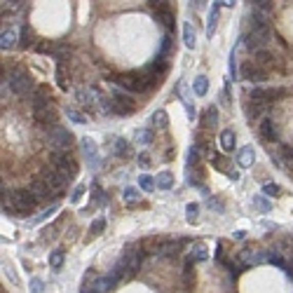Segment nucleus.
<instances>
[{"label": "nucleus", "instance_id": "obj_34", "mask_svg": "<svg viewBox=\"0 0 293 293\" xmlns=\"http://www.w3.org/2000/svg\"><path fill=\"white\" fill-rule=\"evenodd\" d=\"M50 265H52V270H61V267H64V251H52Z\"/></svg>", "mask_w": 293, "mask_h": 293}, {"label": "nucleus", "instance_id": "obj_8", "mask_svg": "<svg viewBox=\"0 0 293 293\" xmlns=\"http://www.w3.org/2000/svg\"><path fill=\"white\" fill-rule=\"evenodd\" d=\"M40 178H43L45 183H47V185H50L52 190H54V195H59V193H64V190H66V185L71 181H68L66 176H64V174L61 172H56L54 166H47V169H43V174H40Z\"/></svg>", "mask_w": 293, "mask_h": 293}, {"label": "nucleus", "instance_id": "obj_16", "mask_svg": "<svg viewBox=\"0 0 293 293\" xmlns=\"http://www.w3.org/2000/svg\"><path fill=\"white\" fill-rule=\"evenodd\" d=\"M254 162H256V150L251 148V145H244V148H239V153H237V164L242 166V169H249Z\"/></svg>", "mask_w": 293, "mask_h": 293}, {"label": "nucleus", "instance_id": "obj_25", "mask_svg": "<svg viewBox=\"0 0 293 293\" xmlns=\"http://www.w3.org/2000/svg\"><path fill=\"white\" fill-rule=\"evenodd\" d=\"M218 14H221V5L216 3L214 7H211V14H209V24H206V33H209V38L216 33V26H218Z\"/></svg>", "mask_w": 293, "mask_h": 293}, {"label": "nucleus", "instance_id": "obj_52", "mask_svg": "<svg viewBox=\"0 0 293 293\" xmlns=\"http://www.w3.org/2000/svg\"><path fill=\"white\" fill-rule=\"evenodd\" d=\"M82 195H85V185H78V190H75V193L71 195V202H73V204H78Z\"/></svg>", "mask_w": 293, "mask_h": 293}, {"label": "nucleus", "instance_id": "obj_32", "mask_svg": "<svg viewBox=\"0 0 293 293\" xmlns=\"http://www.w3.org/2000/svg\"><path fill=\"white\" fill-rule=\"evenodd\" d=\"M279 157H282V162H284V166H286L288 172H293V148H282L279 150Z\"/></svg>", "mask_w": 293, "mask_h": 293}, {"label": "nucleus", "instance_id": "obj_40", "mask_svg": "<svg viewBox=\"0 0 293 293\" xmlns=\"http://www.w3.org/2000/svg\"><path fill=\"white\" fill-rule=\"evenodd\" d=\"M52 50H54V43H47V40H43V43L35 45V52H38V54H47V56H52Z\"/></svg>", "mask_w": 293, "mask_h": 293}, {"label": "nucleus", "instance_id": "obj_2", "mask_svg": "<svg viewBox=\"0 0 293 293\" xmlns=\"http://www.w3.org/2000/svg\"><path fill=\"white\" fill-rule=\"evenodd\" d=\"M143 246L141 244H129V246H124V251H122V258L117 260V265H120L122 275H134V272H138V267H141V260H143Z\"/></svg>", "mask_w": 293, "mask_h": 293}, {"label": "nucleus", "instance_id": "obj_24", "mask_svg": "<svg viewBox=\"0 0 293 293\" xmlns=\"http://www.w3.org/2000/svg\"><path fill=\"white\" fill-rule=\"evenodd\" d=\"M56 85H59L64 92H66L68 87H71V78H68V68L64 66V64H59V68H56Z\"/></svg>", "mask_w": 293, "mask_h": 293}, {"label": "nucleus", "instance_id": "obj_29", "mask_svg": "<svg viewBox=\"0 0 293 293\" xmlns=\"http://www.w3.org/2000/svg\"><path fill=\"white\" fill-rule=\"evenodd\" d=\"M111 145H113V153H115V155H120V157H124L129 153V143L124 141V138H113Z\"/></svg>", "mask_w": 293, "mask_h": 293}, {"label": "nucleus", "instance_id": "obj_13", "mask_svg": "<svg viewBox=\"0 0 293 293\" xmlns=\"http://www.w3.org/2000/svg\"><path fill=\"white\" fill-rule=\"evenodd\" d=\"M28 190L35 195V199L38 202H43V199H50V197H54V190L47 185V183L43 181V178H38V181H33L31 185H28Z\"/></svg>", "mask_w": 293, "mask_h": 293}, {"label": "nucleus", "instance_id": "obj_38", "mask_svg": "<svg viewBox=\"0 0 293 293\" xmlns=\"http://www.w3.org/2000/svg\"><path fill=\"white\" fill-rule=\"evenodd\" d=\"M263 195H270V197H279V195H282V188H279V185H277V183H265V185H263Z\"/></svg>", "mask_w": 293, "mask_h": 293}, {"label": "nucleus", "instance_id": "obj_44", "mask_svg": "<svg viewBox=\"0 0 293 293\" xmlns=\"http://www.w3.org/2000/svg\"><path fill=\"white\" fill-rule=\"evenodd\" d=\"M172 52V35H164L162 40V47H160V59H166V54Z\"/></svg>", "mask_w": 293, "mask_h": 293}, {"label": "nucleus", "instance_id": "obj_19", "mask_svg": "<svg viewBox=\"0 0 293 293\" xmlns=\"http://www.w3.org/2000/svg\"><path fill=\"white\" fill-rule=\"evenodd\" d=\"M235 145H237V134H235L233 129H223L221 132V148L225 150V153H230V150H235Z\"/></svg>", "mask_w": 293, "mask_h": 293}, {"label": "nucleus", "instance_id": "obj_50", "mask_svg": "<svg viewBox=\"0 0 293 293\" xmlns=\"http://www.w3.org/2000/svg\"><path fill=\"white\" fill-rule=\"evenodd\" d=\"M251 5H254L256 10H270L272 0H251Z\"/></svg>", "mask_w": 293, "mask_h": 293}, {"label": "nucleus", "instance_id": "obj_31", "mask_svg": "<svg viewBox=\"0 0 293 293\" xmlns=\"http://www.w3.org/2000/svg\"><path fill=\"white\" fill-rule=\"evenodd\" d=\"M216 124H218V111L214 106H209L204 111V127H216Z\"/></svg>", "mask_w": 293, "mask_h": 293}, {"label": "nucleus", "instance_id": "obj_56", "mask_svg": "<svg viewBox=\"0 0 293 293\" xmlns=\"http://www.w3.org/2000/svg\"><path fill=\"white\" fill-rule=\"evenodd\" d=\"M5 275L10 277V282H14V284H17V275L12 272V267H5Z\"/></svg>", "mask_w": 293, "mask_h": 293}, {"label": "nucleus", "instance_id": "obj_49", "mask_svg": "<svg viewBox=\"0 0 293 293\" xmlns=\"http://www.w3.org/2000/svg\"><path fill=\"white\" fill-rule=\"evenodd\" d=\"M54 235H56V225H50L43 235H40V242H50V239L54 237Z\"/></svg>", "mask_w": 293, "mask_h": 293}, {"label": "nucleus", "instance_id": "obj_23", "mask_svg": "<svg viewBox=\"0 0 293 293\" xmlns=\"http://www.w3.org/2000/svg\"><path fill=\"white\" fill-rule=\"evenodd\" d=\"M260 136L265 138V141H275L277 138V132H275V122L267 117V120L260 122Z\"/></svg>", "mask_w": 293, "mask_h": 293}, {"label": "nucleus", "instance_id": "obj_6", "mask_svg": "<svg viewBox=\"0 0 293 293\" xmlns=\"http://www.w3.org/2000/svg\"><path fill=\"white\" fill-rule=\"evenodd\" d=\"M117 85H120L124 92H129V94H138V92H145V80L141 73H122V75H117Z\"/></svg>", "mask_w": 293, "mask_h": 293}, {"label": "nucleus", "instance_id": "obj_51", "mask_svg": "<svg viewBox=\"0 0 293 293\" xmlns=\"http://www.w3.org/2000/svg\"><path fill=\"white\" fill-rule=\"evenodd\" d=\"M54 209H56V206H50V209L45 211V214L35 216V218H33V223H43V221H47V218H50V216H52V214H54Z\"/></svg>", "mask_w": 293, "mask_h": 293}, {"label": "nucleus", "instance_id": "obj_46", "mask_svg": "<svg viewBox=\"0 0 293 293\" xmlns=\"http://www.w3.org/2000/svg\"><path fill=\"white\" fill-rule=\"evenodd\" d=\"M235 56H237V54L233 52V54H230V78L237 80L239 78V68H237V59H235Z\"/></svg>", "mask_w": 293, "mask_h": 293}, {"label": "nucleus", "instance_id": "obj_10", "mask_svg": "<svg viewBox=\"0 0 293 293\" xmlns=\"http://www.w3.org/2000/svg\"><path fill=\"white\" fill-rule=\"evenodd\" d=\"M80 150H82L85 162H87L92 169H99V166H101V157H99V148H96L94 141H92L89 136H85L82 141H80Z\"/></svg>", "mask_w": 293, "mask_h": 293}, {"label": "nucleus", "instance_id": "obj_14", "mask_svg": "<svg viewBox=\"0 0 293 293\" xmlns=\"http://www.w3.org/2000/svg\"><path fill=\"white\" fill-rule=\"evenodd\" d=\"M267 108H270V103H263V101L249 99L246 103H244V115H246V120H256V117L263 115Z\"/></svg>", "mask_w": 293, "mask_h": 293}, {"label": "nucleus", "instance_id": "obj_1", "mask_svg": "<svg viewBox=\"0 0 293 293\" xmlns=\"http://www.w3.org/2000/svg\"><path fill=\"white\" fill-rule=\"evenodd\" d=\"M38 199H35V195L31 193L28 188L24 190H5L3 188V211H7V214L12 216H31L35 209H38Z\"/></svg>", "mask_w": 293, "mask_h": 293}, {"label": "nucleus", "instance_id": "obj_33", "mask_svg": "<svg viewBox=\"0 0 293 293\" xmlns=\"http://www.w3.org/2000/svg\"><path fill=\"white\" fill-rule=\"evenodd\" d=\"M190 258H193V260H206V258H209V251H206L204 244H195V249H193V254H190Z\"/></svg>", "mask_w": 293, "mask_h": 293}, {"label": "nucleus", "instance_id": "obj_22", "mask_svg": "<svg viewBox=\"0 0 293 293\" xmlns=\"http://www.w3.org/2000/svg\"><path fill=\"white\" fill-rule=\"evenodd\" d=\"M155 181H157V188L160 190H172L174 188V174L172 172H160L155 176Z\"/></svg>", "mask_w": 293, "mask_h": 293}, {"label": "nucleus", "instance_id": "obj_55", "mask_svg": "<svg viewBox=\"0 0 293 293\" xmlns=\"http://www.w3.org/2000/svg\"><path fill=\"white\" fill-rule=\"evenodd\" d=\"M218 5L221 7H235L237 5V0H218Z\"/></svg>", "mask_w": 293, "mask_h": 293}, {"label": "nucleus", "instance_id": "obj_11", "mask_svg": "<svg viewBox=\"0 0 293 293\" xmlns=\"http://www.w3.org/2000/svg\"><path fill=\"white\" fill-rule=\"evenodd\" d=\"M239 78L249 80V82H263V80L267 78V71L265 68H260L256 61H246L242 66V71H239Z\"/></svg>", "mask_w": 293, "mask_h": 293}, {"label": "nucleus", "instance_id": "obj_37", "mask_svg": "<svg viewBox=\"0 0 293 293\" xmlns=\"http://www.w3.org/2000/svg\"><path fill=\"white\" fill-rule=\"evenodd\" d=\"M150 141H153V132H150V129H138V134H136V143L148 145Z\"/></svg>", "mask_w": 293, "mask_h": 293}, {"label": "nucleus", "instance_id": "obj_3", "mask_svg": "<svg viewBox=\"0 0 293 293\" xmlns=\"http://www.w3.org/2000/svg\"><path fill=\"white\" fill-rule=\"evenodd\" d=\"M47 141H50V148L54 150V153H66L73 145V134L68 132L66 127L54 124V127L47 129Z\"/></svg>", "mask_w": 293, "mask_h": 293}, {"label": "nucleus", "instance_id": "obj_54", "mask_svg": "<svg viewBox=\"0 0 293 293\" xmlns=\"http://www.w3.org/2000/svg\"><path fill=\"white\" fill-rule=\"evenodd\" d=\"M138 164H141V166H143V169H145V166L150 164V157L145 155V153H143V155H138Z\"/></svg>", "mask_w": 293, "mask_h": 293}, {"label": "nucleus", "instance_id": "obj_48", "mask_svg": "<svg viewBox=\"0 0 293 293\" xmlns=\"http://www.w3.org/2000/svg\"><path fill=\"white\" fill-rule=\"evenodd\" d=\"M199 162V148L195 145V148H190V153H188V164L190 166H195Z\"/></svg>", "mask_w": 293, "mask_h": 293}, {"label": "nucleus", "instance_id": "obj_20", "mask_svg": "<svg viewBox=\"0 0 293 293\" xmlns=\"http://www.w3.org/2000/svg\"><path fill=\"white\" fill-rule=\"evenodd\" d=\"M183 43H185L188 50H195V45H197V35H195V28L190 22L183 24Z\"/></svg>", "mask_w": 293, "mask_h": 293}, {"label": "nucleus", "instance_id": "obj_9", "mask_svg": "<svg viewBox=\"0 0 293 293\" xmlns=\"http://www.w3.org/2000/svg\"><path fill=\"white\" fill-rule=\"evenodd\" d=\"M113 106H115V115H120V117H127V115H132L134 113V101H132V96H129V92H124V89L120 87V92H113Z\"/></svg>", "mask_w": 293, "mask_h": 293}, {"label": "nucleus", "instance_id": "obj_15", "mask_svg": "<svg viewBox=\"0 0 293 293\" xmlns=\"http://www.w3.org/2000/svg\"><path fill=\"white\" fill-rule=\"evenodd\" d=\"M153 14H155V19L162 24V26H166V28L174 26V10H172V5L153 7Z\"/></svg>", "mask_w": 293, "mask_h": 293}, {"label": "nucleus", "instance_id": "obj_35", "mask_svg": "<svg viewBox=\"0 0 293 293\" xmlns=\"http://www.w3.org/2000/svg\"><path fill=\"white\" fill-rule=\"evenodd\" d=\"M197 216H199V204L197 202H190V204L185 206V218H188V223L197 221Z\"/></svg>", "mask_w": 293, "mask_h": 293}, {"label": "nucleus", "instance_id": "obj_4", "mask_svg": "<svg viewBox=\"0 0 293 293\" xmlns=\"http://www.w3.org/2000/svg\"><path fill=\"white\" fill-rule=\"evenodd\" d=\"M52 166H54L56 172L64 174L68 181H73L75 174H78V162L73 160L68 153H52Z\"/></svg>", "mask_w": 293, "mask_h": 293}, {"label": "nucleus", "instance_id": "obj_21", "mask_svg": "<svg viewBox=\"0 0 293 293\" xmlns=\"http://www.w3.org/2000/svg\"><path fill=\"white\" fill-rule=\"evenodd\" d=\"M150 122H153V127H155V129H166V127H169V113H166L164 108H160V111L153 113Z\"/></svg>", "mask_w": 293, "mask_h": 293}, {"label": "nucleus", "instance_id": "obj_27", "mask_svg": "<svg viewBox=\"0 0 293 293\" xmlns=\"http://www.w3.org/2000/svg\"><path fill=\"white\" fill-rule=\"evenodd\" d=\"M73 52V47L71 45H66V43H54V50H52V56L54 59H66L68 54Z\"/></svg>", "mask_w": 293, "mask_h": 293}, {"label": "nucleus", "instance_id": "obj_41", "mask_svg": "<svg viewBox=\"0 0 293 293\" xmlns=\"http://www.w3.org/2000/svg\"><path fill=\"white\" fill-rule=\"evenodd\" d=\"M66 115L71 117V120L75 122V124H85V122H87V117H85L82 113H78L75 108H66Z\"/></svg>", "mask_w": 293, "mask_h": 293}, {"label": "nucleus", "instance_id": "obj_42", "mask_svg": "<svg viewBox=\"0 0 293 293\" xmlns=\"http://www.w3.org/2000/svg\"><path fill=\"white\" fill-rule=\"evenodd\" d=\"M122 197H124V202H127V204H136V202H138V193H136V188H124Z\"/></svg>", "mask_w": 293, "mask_h": 293}, {"label": "nucleus", "instance_id": "obj_28", "mask_svg": "<svg viewBox=\"0 0 293 293\" xmlns=\"http://www.w3.org/2000/svg\"><path fill=\"white\" fill-rule=\"evenodd\" d=\"M138 185H141L145 193H153V190L157 188V181L150 176V174H141V176H138Z\"/></svg>", "mask_w": 293, "mask_h": 293}, {"label": "nucleus", "instance_id": "obj_43", "mask_svg": "<svg viewBox=\"0 0 293 293\" xmlns=\"http://www.w3.org/2000/svg\"><path fill=\"white\" fill-rule=\"evenodd\" d=\"M28 288H31V293H45V282L38 279V277H33V279L28 282Z\"/></svg>", "mask_w": 293, "mask_h": 293}, {"label": "nucleus", "instance_id": "obj_26", "mask_svg": "<svg viewBox=\"0 0 293 293\" xmlns=\"http://www.w3.org/2000/svg\"><path fill=\"white\" fill-rule=\"evenodd\" d=\"M193 92L197 96H204L206 92H209V78H206V75H197L193 82Z\"/></svg>", "mask_w": 293, "mask_h": 293}, {"label": "nucleus", "instance_id": "obj_39", "mask_svg": "<svg viewBox=\"0 0 293 293\" xmlns=\"http://www.w3.org/2000/svg\"><path fill=\"white\" fill-rule=\"evenodd\" d=\"M106 230V218H96L94 223H92V230H89V237H96V235H101Z\"/></svg>", "mask_w": 293, "mask_h": 293}, {"label": "nucleus", "instance_id": "obj_47", "mask_svg": "<svg viewBox=\"0 0 293 293\" xmlns=\"http://www.w3.org/2000/svg\"><path fill=\"white\" fill-rule=\"evenodd\" d=\"M254 204L258 206L260 211H270L272 209V204H270V199H265V197H254Z\"/></svg>", "mask_w": 293, "mask_h": 293}, {"label": "nucleus", "instance_id": "obj_45", "mask_svg": "<svg viewBox=\"0 0 293 293\" xmlns=\"http://www.w3.org/2000/svg\"><path fill=\"white\" fill-rule=\"evenodd\" d=\"M214 164L218 166V169H221L223 174H230V169H233V166H230V162H227L225 157H216V160H214Z\"/></svg>", "mask_w": 293, "mask_h": 293}, {"label": "nucleus", "instance_id": "obj_12", "mask_svg": "<svg viewBox=\"0 0 293 293\" xmlns=\"http://www.w3.org/2000/svg\"><path fill=\"white\" fill-rule=\"evenodd\" d=\"M282 94H284L282 89H275V87H267V89L256 87V89H251L249 99H254V101H263V103H272V101L279 99Z\"/></svg>", "mask_w": 293, "mask_h": 293}, {"label": "nucleus", "instance_id": "obj_53", "mask_svg": "<svg viewBox=\"0 0 293 293\" xmlns=\"http://www.w3.org/2000/svg\"><path fill=\"white\" fill-rule=\"evenodd\" d=\"M28 40H31V31H28V28H24V31H22V43H24V47L28 45Z\"/></svg>", "mask_w": 293, "mask_h": 293}, {"label": "nucleus", "instance_id": "obj_18", "mask_svg": "<svg viewBox=\"0 0 293 293\" xmlns=\"http://www.w3.org/2000/svg\"><path fill=\"white\" fill-rule=\"evenodd\" d=\"M254 61L258 64L260 68H265V71L275 66V56H272L270 52L265 50V47H263V50H258V52H254Z\"/></svg>", "mask_w": 293, "mask_h": 293}, {"label": "nucleus", "instance_id": "obj_36", "mask_svg": "<svg viewBox=\"0 0 293 293\" xmlns=\"http://www.w3.org/2000/svg\"><path fill=\"white\" fill-rule=\"evenodd\" d=\"M94 282H96V272L87 270L85 272V277H82V291H89V288L94 286Z\"/></svg>", "mask_w": 293, "mask_h": 293}, {"label": "nucleus", "instance_id": "obj_30", "mask_svg": "<svg viewBox=\"0 0 293 293\" xmlns=\"http://www.w3.org/2000/svg\"><path fill=\"white\" fill-rule=\"evenodd\" d=\"M22 7H24V0H3V17L5 14H14Z\"/></svg>", "mask_w": 293, "mask_h": 293}, {"label": "nucleus", "instance_id": "obj_17", "mask_svg": "<svg viewBox=\"0 0 293 293\" xmlns=\"http://www.w3.org/2000/svg\"><path fill=\"white\" fill-rule=\"evenodd\" d=\"M17 35H19V31L14 26L3 28V35H0V47H3V50H12V47L17 45Z\"/></svg>", "mask_w": 293, "mask_h": 293}, {"label": "nucleus", "instance_id": "obj_7", "mask_svg": "<svg viewBox=\"0 0 293 293\" xmlns=\"http://www.w3.org/2000/svg\"><path fill=\"white\" fill-rule=\"evenodd\" d=\"M33 117H35V122H38V124H43L45 129L54 127L56 122H59V113H56L54 101H52V103H47V106H38V108H33Z\"/></svg>", "mask_w": 293, "mask_h": 293}, {"label": "nucleus", "instance_id": "obj_5", "mask_svg": "<svg viewBox=\"0 0 293 293\" xmlns=\"http://www.w3.org/2000/svg\"><path fill=\"white\" fill-rule=\"evenodd\" d=\"M7 82H10L12 92L19 94V96L31 94V92H33V78H31L26 71H14L10 78H7Z\"/></svg>", "mask_w": 293, "mask_h": 293}]
</instances>
